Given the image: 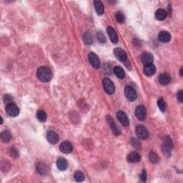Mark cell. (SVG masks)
<instances>
[{"instance_id": "cell-12", "label": "cell", "mask_w": 183, "mask_h": 183, "mask_svg": "<svg viewBox=\"0 0 183 183\" xmlns=\"http://www.w3.org/2000/svg\"><path fill=\"white\" fill-rule=\"evenodd\" d=\"M117 117L118 120L120 121L123 126L127 127L129 125V119L126 115V114L123 111H119L117 114Z\"/></svg>"}, {"instance_id": "cell-30", "label": "cell", "mask_w": 183, "mask_h": 183, "mask_svg": "<svg viewBox=\"0 0 183 183\" xmlns=\"http://www.w3.org/2000/svg\"><path fill=\"white\" fill-rule=\"evenodd\" d=\"M157 105H158L159 109H160L161 111L162 112H165V110H166V104H165V102L162 98H160V100H158Z\"/></svg>"}, {"instance_id": "cell-10", "label": "cell", "mask_w": 183, "mask_h": 183, "mask_svg": "<svg viewBox=\"0 0 183 183\" xmlns=\"http://www.w3.org/2000/svg\"><path fill=\"white\" fill-rule=\"evenodd\" d=\"M114 54L115 55V57L117 58V59L121 62H126L127 59V54L125 52V50H123L121 48H115L114 50Z\"/></svg>"}, {"instance_id": "cell-31", "label": "cell", "mask_w": 183, "mask_h": 183, "mask_svg": "<svg viewBox=\"0 0 183 183\" xmlns=\"http://www.w3.org/2000/svg\"><path fill=\"white\" fill-rule=\"evenodd\" d=\"M115 17H116L117 21L119 23L122 24L125 22V16L122 12H117L115 14Z\"/></svg>"}, {"instance_id": "cell-4", "label": "cell", "mask_w": 183, "mask_h": 183, "mask_svg": "<svg viewBox=\"0 0 183 183\" xmlns=\"http://www.w3.org/2000/svg\"><path fill=\"white\" fill-rule=\"evenodd\" d=\"M102 84L105 92H107V94H112L114 92V91H115V87H114V84L109 79L105 78L102 81Z\"/></svg>"}, {"instance_id": "cell-29", "label": "cell", "mask_w": 183, "mask_h": 183, "mask_svg": "<svg viewBox=\"0 0 183 183\" xmlns=\"http://www.w3.org/2000/svg\"><path fill=\"white\" fill-rule=\"evenodd\" d=\"M84 41L87 45H92L93 42V39H92V34L90 32L85 33V36H84Z\"/></svg>"}, {"instance_id": "cell-38", "label": "cell", "mask_w": 183, "mask_h": 183, "mask_svg": "<svg viewBox=\"0 0 183 183\" xmlns=\"http://www.w3.org/2000/svg\"><path fill=\"white\" fill-rule=\"evenodd\" d=\"M182 70H183V68H181V69H180V76H181V77H182V75H183Z\"/></svg>"}, {"instance_id": "cell-14", "label": "cell", "mask_w": 183, "mask_h": 183, "mask_svg": "<svg viewBox=\"0 0 183 183\" xmlns=\"http://www.w3.org/2000/svg\"><path fill=\"white\" fill-rule=\"evenodd\" d=\"M47 139L48 142L51 144H56L59 141V135L54 131H49L47 133Z\"/></svg>"}, {"instance_id": "cell-28", "label": "cell", "mask_w": 183, "mask_h": 183, "mask_svg": "<svg viewBox=\"0 0 183 183\" xmlns=\"http://www.w3.org/2000/svg\"><path fill=\"white\" fill-rule=\"evenodd\" d=\"M149 160L152 163L156 164V163L159 162L160 159H159V157L157 154L154 153V152H151V153L149 154Z\"/></svg>"}, {"instance_id": "cell-35", "label": "cell", "mask_w": 183, "mask_h": 183, "mask_svg": "<svg viewBox=\"0 0 183 183\" xmlns=\"http://www.w3.org/2000/svg\"><path fill=\"white\" fill-rule=\"evenodd\" d=\"M132 145H133V147L137 149H141V145L140 142L137 141L135 139H132Z\"/></svg>"}, {"instance_id": "cell-1", "label": "cell", "mask_w": 183, "mask_h": 183, "mask_svg": "<svg viewBox=\"0 0 183 183\" xmlns=\"http://www.w3.org/2000/svg\"><path fill=\"white\" fill-rule=\"evenodd\" d=\"M37 77L41 82H47L51 80L52 78V71L49 67L46 66L40 67L37 71Z\"/></svg>"}, {"instance_id": "cell-5", "label": "cell", "mask_w": 183, "mask_h": 183, "mask_svg": "<svg viewBox=\"0 0 183 183\" xmlns=\"http://www.w3.org/2000/svg\"><path fill=\"white\" fill-rule=\"evenodd\" d=\"M136 134L141 140H146L149 136V132L143 125H138L136 127Z\"/></svg>"}, {"instance_id": "cell-11", "label": "cell", "mask_w": 183, "mask_h": 183, "mask_svg": "<svg viewBox=\"0 0 183 183\" xmlns=\"http://www.w3.org/2000/svg\"><path fill=\"white\" fill-rule=\"evenodd\" d=\"M59 149H60V151L62 153L65 154H69L72 153V149H73V146H72V143L70 142L65 141V142H63L60 145Z\"/></svg>"}, {"instance_id": "cell-21", "label": "cell", "mask_w": 183, "mask_h": 183, "mask_svg": "<svg viewBox=\"0 0 183 183\" xmlns=\"http://www.w3.org/2000/svg\"><path fill=\"white\" fill-rule=\"evenodd\" d=\"M158 80H159V82H160L161 85H167L170 82L171 79H170V77H169L167 74L162 73L158 77Z\"/></svg>"}, {"instance_id": "cell-16", "label": "cell", "mask_w": 183, "mask_h": 183, "mask_svg": "<svg viewBox=\"0 0 183 183\" xmlns=\"http://www.w3.org/2000/svg\"><path fill=\"white\" fill-rule=\"evenodd\" d=\"M107 32L108 35H109L110 40L112 41V42L114 44L117 43L118 42V37L117 35V33L113 28L112 26H108L107 28Z\"/></svg>"}, {"instance_id": "cell-18", "label": "cell", "mask_w": 183, "mask_h": 183, "mask_svg": "<svg viewBox=\"0 0 183 183\" xmlns=\"http://www.w3.org/2000/svg\"><path fill=\"white\" fill-rule=\"evenodd\" d=\"M68 166L67 161L65 158H59L57 161V167L59 170L65 171L67 169Z\"/></svg>"}, {"instance_id": "cell-2", "label": "cell", "mask_w": 183, "mask_h": 183, "mask_svg": "<svg viewBox=\"0 0 183 183\" xmlns=\"http://www.w3.org/2000/svg\"><path fill=\"white\" fill-rule=\"evenodd\" d=\"M172 150H173V141L169 136L165 137L162 145L163 153L165 154V155L169 157L171 155Z\"/></svg>"}, {"instance_id": "cell-6", "label": "cell", "mask_w": 183, "mask_h": 183, "mask_svg": "<svg viewBox=\"0 0 183 183\" xmlns=\"http://www.w3.org/2000/svg\"><path fill=\"white\" fill-rule=\"evenodd\" d=\"M135 115L137 118L140 121H144L146 119L147 111L144 106L140 105L137 107L135 109Z\"/></svg>"}, {"instance_id": "cell-8", "label": "cell", "mask_w": 183, "mask_h": 183, "mask_svg": "<svg viewBox=\"0 0 183 183\" xmlns=\"http://www.w3.org/2000/svg\"><path fill=\"white\" fill-rule=\"evenodd\" d=\"M125 94L127 99L130 102H133L137 99V93L133 87H127L125 89Z\"/></svg>"}, {"instance_id": "cell-32", "label": "cell", "mask_w": 183, "mask_h": 183, "mask_svg": "<svg viewBox=\"0 0 183 183\" xmlns=\"http://www.w3.org/2000/svg\"><path fill=\"white\" fill-rule=\"evenodd\" d=\"M10 153L11 156H12V157H14V158L19 157V152L16 148H14V147H11L10 149Z\"/></svg>"}, {"instance_id": "cell-7", "label": "cell", "mask_w": 183, "mask_h": 183, "mask_svg": "<svg viewBox=\"0 0 183 183\" xmlns=\"http://www.w3.org/2000/svg\"><path fill=\"white\" fill-rule=\"evenodd\" d=\"M88 59H89V62L92 67L95 69H99L100 67V59L98 58V57L97 56L96 54H94L93 52L90 53L88 55Z\"/></svg>"}, {"instance_id": "cell-15", "label": "cell", "mask_w": 183, "mask_h": 183, "mask_svg": "<svg viewBox=\"0 0 183 183\" xmlns=\"http://www.w3.org/2000/svg\"><path fill=\"white\" fill-rule=\"evenodd\" d=\"M141 160V156L139 153L136 152H132L129 153L127 157V160L128 162L130 163H136L140 162Z\"/></svg>"}, {"instance_id": "cell-19", "label": "cell", "mask_w": 183, "mask_h": 183, "mask_svg": "<svg viewBox=\"0 0 183 183\" xmlns=\"http://www.w3.org/2000/svg\"><path fill=\"white\" fill-rule=\"evenodd\" d=\"M158 39L160 42H162L163 43L168 42L170 41L171 39V36L169 34V33L167 32H165V31H162L158 35Z\"/></svg>"}, {"instance_id": "cell-9", "label": "cell", "mask_w": 183, "mask_h": 183, "mask_svg": "<svg viewBox=\"0 0 183 183\" xmlns=\"http://www.w3.org/2000/svg\"><path fill=\"white\" fill-rule=\"evenodd\" d=\"M107 121L108 124L109 125L110 127H111L113 133L114 134H116V135H120V134H121V129H120V127H118V125L116 124V122H114L113 118H112L111 116H107Z\"/></svg>"}, {"instance_id": "cell-23", "label": "cell", "mask_w": 183, "mask_h": 183, "mask_svg": "<svg viewBox=\"0 0 183 183\" xmlns=\"http://www.w3.org/2000/svg\"><path fill=\"white\" fill-rule=\"evenodd\" d=\"M167 12L163 9H159L155 12V17L159 21H162L167 17Z\"/></svg>"}, {"instance_id": "cell-20", "label": "cell", "mask_w": 183, "mask_h": 183, "mask_svg": "<svg viewBox=\"0 0 183 183\" xmlns=\"http://www.w3.org/2000/svg\"><path fill=\"white\" fill-rule=\"evenodd\" d=\"M156 68L153 64H149V65H145L144 72L147 76H152L155 73Z\"/></svg>"}, {"instance_id": "cell-36", "label": "cell", "mask_w": 183, "mask_h": 183, "mask_svg": "<svg viewBox=\"0 0 183 183\" xmlns=\"http://www.w3.org/2000/svg\"><path fill=\"white\" fill-rule=\"evenodd\" d=\"M177 100L179 101L180 103H182V101H183V92H182V90H180L179 92L177 93Z\"/></svg>"}, {"instance_id": "cell-37", "label": "cell", "mask_w": 183, "mask_h": 183, "mask_svg": "<svg viewBox=\"0 0 183 183\" xmlns=\"http://www.w3.org/2000/svg\"><path fill=\"white\" fill-rule=\"evenodd\" d=\"M140 179H141V181L142 182H146L147 181V173H146V171L145 170H142V175L140 176Z\"/></svg>"}, {"instance_id": "cell-27", "label": "cell", "mask_w": 183, "mask_h": 183, "mask_svg": "<svg viewBox=\"0 0 183 183\" xmlns=\"http://www.w3.org/2000/svg\"><path fill=\"white\" fill-rule=\"evenodd\" d=\"M74 178L77 182H82L85 180V175L81 171H76L74 174Z\"/></svg>"}, {"instance_id": "cell-25", "label": "cell", "mask_w": 183, "mask_h": 183, "mask_svg": "<svg viewBox=\"0 0 183 183\" xmlns=\"http://www.w3.org/2000/svg\"><path fill=\"white\" fill-rule=\"evenodd\" d=\"M114 72L116 74V76L120 79H123L125 78V71L121 67L117 66L114 68Z\"/></svg>"}, {"instance_id": "cell-26", "label": "cell", "mask_w": 183, "mask_h": 183, "mask_svg": "<svg viewBox=\"0 0 183 183\" xmlns=\"http://www.w3.org/2000/svg\"><path fill=\"white\" fill-rule=\"evenodd\" d=\"M37 117L40 122H44L47 120V114L43 110L39 109L37 112Z\"/></svg>"}, {"instance_id": "cell-33", "label": "cell", "mask_w": 183, "mask_h": 183, "mask_svg": "<svg viewBox=\"0 0 183 183\" xmlns=\"http://www.w3.org/2000/svg\"><path fill=\"white\" fill-rule=\"evenodd\" d=\"M97 39L101 43H105L106 42V37L104 34L102 32H97Z\"/></svg>"}, {"instance_id": "cell-13", "label": "cell", "mask_w": 183, "mask_h": 183, "mask_svg": "<svg viewBox=\"0 0 183 183\" xmlns=\"http://www.w3.org/2000/svg\"><path fill=\"white\" fill-rule=\"evenodd\" d=\"M141 61L145 65L153 64L154 61L153 56L149 52H144L141 55Z\"/></svg>"}, {"instance_id": "cell-22", "label": "cell", "mask_w": 183, "mask_h": 183, "mask_svg": "<svg viewBox=\"0 0 183 183\" xmlns=\"http://www.w3.org/2000/svg\"><path fill=\"white\" fill-rule=\"evenodd\" d=\"M94 8H95L96 12L99 15L103 14V13H104V6H103L102 2L100 1V0H95L94 2Z\"/></svg>"}, {"instance_id": "cell-17", "label": "cell", "mask_w": 183, "mask_h": 183, "mask_svg": "<svg viewBox=\"0 0 183 183\" xmlns=\"http://www.w3.org/2000/svg\"><path fill=\"white\" fill-rule=\"evenodd\" d=\"M36 169L37 171L38 172V173L40 174V175H46L48 172V167L47 165L42 162H39L37 163L36 165Z\"/></svg>"}, {"instance_id": "cell-24", "label": "cell", "mask_w": 183, "mask_h": 183, "mask_svg": "<svg viewBox=\"0 0 183 183\" xmlns=\"http://www.w3.org/2000/svg\"><path fill=\"white\" fill-rule=\"evenodd\" d=\"M1 139L2 140V142L7 143L10 142L12 139V135H11L10 132L8 130H4L3 132H2L1 133Z\"/></svg>"}, {"instance_id": "cell-34", "label": "cell", "mask_w": 183, "mask_h": 183, "mask_svg": "<svg viewBox=\"0 0 183 183\" xmlns=\"http://www.w3.org/2000/svg\"><path fill=\"white\" fill-rule=\"evenodd\" d=\"M12 101H13L12 97L10 95V94H6V95H4V102L5 103V104L8 105V104H10V103H12Z\"/></svg>"}, {"instance_id": "cell-3", "label": "cell", "mask_w": 183, "mask_h": 183, "mask_svg": "<svg viewBox=\"0 0 183 183\" xmlns=\"http://www.w3.org/2000/svg\"><path fill=\"white\" fill-rule=\"evenodd\" d=\"M6 112L8 115H10V117H13L18 116L19 114V109L18 107L13 102L6 105Z\"/></svg>"}]
</instances>
